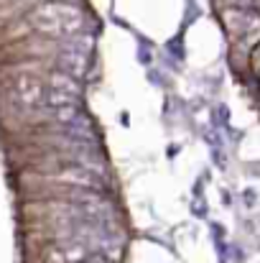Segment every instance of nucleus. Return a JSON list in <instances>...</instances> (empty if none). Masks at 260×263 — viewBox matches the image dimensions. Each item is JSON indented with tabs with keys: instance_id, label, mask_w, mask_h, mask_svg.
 <instances>
[{
	"instance_id": "6",
	"label": "nucleus",
	"mask_w": 260,
	"mask_h": 263,
	"mask_svg": "<svg viewBox=\"0 0 260 263\" xmlns=\"http://www.w3.org/2000/svg\"><path fill=\"white\" fill-rule=\"evenodd\" d=\"M92 46H94V36H92V33H77V36H74V49H72V51L89 57V54H92Z\"/></svg>"
},
{
	"instance_id": "3",
	"label": "nucleus",
	"mask_w": 260,
	"mask_h": 263,
	"mask_svg": "<svg viewBox=\"0 0 260 263\" xmlns=\"http://www.w3.org/2000/svg\"><path fill=\"white\" fill-rule=\"evenodd\" d=\"M87 62H89V57H85V54H77V51H72V49H67L62 57H59V64L64 67L62 72H67L69 77H82L87 69Z\"/></svg>"
},
{
	"instance_id": "4",
	"label": "nucleus",
	"mask_w": 260,
	"mask_h": 263,
	"mask_svg": "<svg viewBox=\"0 0 260 263\" xmlns=\"http://www.w3.org/2000/svg\"><path fill=\"white\" fill-rule=\"evenodd\" d=\"M49 82H51V89L67 92V95H72V97L79 95V82H77L74 77H69L67 72H62V69L51 72V74H49Z\"/></svg>"
},
{
	"instance_id": "2",
	"label": "nucleus",
	"mask_w": 260,
	"mask_h": 263,
	"mask_svg": "<svg viewBox=\"0 0 260 263\" xmlns=\"http://www.w3.org/2000/svg\"><path fill=\"white\" fill-rule=\"evenodd\" d=\"M15 97L21 105L26 107H33V105H41L46 100V89H44V82L33 74H21L15 80Z\"/></svg>"
},
{
	"instance_id": "1",
	"label": "nucleus",
	"mask_w": 260,
	"mask_h": 263,
	"mask_svg": "<svg viewBox=\"0 0 260 263\" xmlns=\"http://www.w3.org/2000/svg\"><path fill=\"white\" fill-rule=\"evenodd\" d=\"M31 23L36 26L38 33L54 36V39H67L82 33L85 15L79 8L67 5V3H46L31 13Z\"/></svg>"
},
{
	"instance_id": "8",
	"label": "nucleus",
	"mask_w": 260,
	"mask_h": 263,
	"mask_svg": "<svg viewBox=\"0 0 260 263\" xmlns=\"http://www.w3.org/2000/svg\"><path fill=\"white\" fill-rule=\"evenodd\" d=\"M255 8H258V10H260V0H255Z\"/></svg>"
},
{
	"instance_id": "5",
	"label": "nucleus",
	"mask_w": 260,
	"mask_h": 263,
	"mask_svg": "<svg viewBox=\"0 0 260 263\" xmlns=\"http://www.w3.org/2000/svg\"><path fill=\"white\" fill-rule=\"evenodd\" d=\"M46 102L56 110V107H72V105H77V100L72 97V95H67V92H59V89H46Z\"/></svg>"
},
{
	"instance_id": "7",
	"label": "nucleus",
	"mask_w": 260,
	"mask_h": 263,
	"mask_svg": "<svg viewBox=\"0 0 260 263\" xmlns=\"http://www.w3.org/2000/svg\"><path fill=\"white\" fill-rule=\"evenodd\" d=\"M54 118L59 123H74L79 118V110H77V105H72V107H56L54 110Z\"/></svg>"
}]
</instances>
